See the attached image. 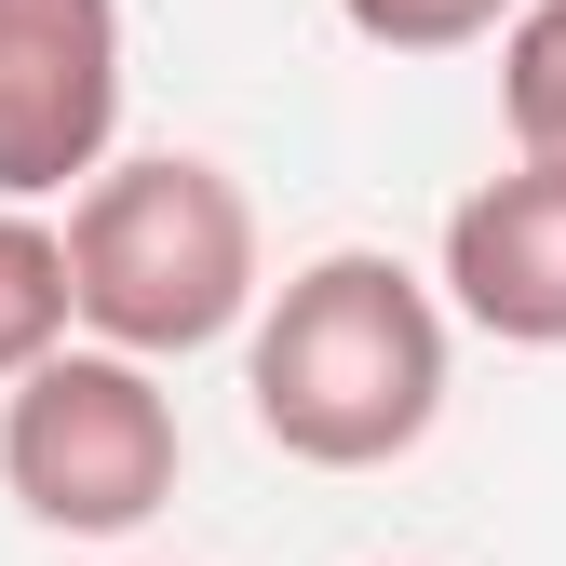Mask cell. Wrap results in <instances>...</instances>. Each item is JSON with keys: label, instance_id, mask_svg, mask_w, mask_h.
<instances>
[{"label": "cell", "instance_id": "7", "mask_svg": "<svg viewBox=\"0 0 566 566\" xmlns=\"http://www.w3.org/2000/svg\"><path fill=\"white\" fill-rule=\"evenodd\" d=\"M500 122L513 163H566V0H526L500 41Z\"/></svg>", "mask_w": 566, "mask_h": 566}, {"label": "cell", "instance_id": "1", "mask_svg": "<svg viewBox=\"0 0 566 566\" xmlns=\"http://www.w3.org/2000/svg\"><path fill=\"white\" fill-rule=\"evenodd\" d=\"M446 324H459L446 283H418L378 243H324L311 270L270 283V311L243 337L256 432L297 472H391V459H418L432 418H446V365H459Z\"/></svg>", "mask_w": 566, "mask_h": 566}, {"label": "cell", "instance_id": "6", "mask_svg": "<svg viewBox=\"0 0 566 566\" xmlns=\"http://www.w3.org/2000/svg\"><path fill=\"white\" fill-rule=\"evenodd\" d=\"M54 350H82V283H67V230L0 202V391H28Z\"/></svg>", "mask_w": 566, "mask_h": 566}, {"label": "cell", "instance_id": "4", "mask_svg": "<svg viewBox=\"0 0 566 566\" xmlns=\"http://www.w3.org/2000/svg\"><path fill=\"white\" fill-rule=\"evenodd\" d=\"M122 163V0H0V202H82Z\"/></svg>", "mask_w": 566, "mask_h": 566}, {"label": "cell", "instance_id": "5", "mask_svg": "<svg viewBox=\"0 0 566 566\" xmlns=\"http://www.w3.org/2000/svg\"><path fill=\"white\" fill-rule=\"evenodd\" d=\"M446 311L500 350H566V163H513L446 217Z\"/></svg>", "mask_w": 566, "mask_h": 566}, {"label": "cell", "instance_id": "8", "mask_svg": "<svg viewBox=\"0 0 566 566\" xmlns=\"http://www.w3.org/2000/svg\"><path fill=\"white\" fill-rule=\"evenodd\" d=\"M513 14L526 0H337V28L378 54H472V41H513Z\"/></svg>", "mask_w": 566, "mask_h": 566}, {"label": "cell", "instance_id": "3", "mask_svg": "<svg viewBox=\"0 0 566 566\" xmlns=\"http://www.w3.org/2000/svg\"><path fill=\"white\" fill-rule=\"evenodd\" d=\"M189 472V432H176V391L163 365L135 350H54L28 391H0V485L14 513L54 526V539H135Z\"/></svg>", "mask_w": 566, "mask_h": 566}, {"label": "cell", "instance_id": "2", "mask_svg": "<svg viewBox=\"0 0 566 566\" xmlns=\"http://www.w3.org/2000/svg\"><path fill=\"white\" fill-rule=\"evenodd\" d=\"M67 283L82 337L135 365H189L217 337H256L270 270H256V202L202 149H135L67 202Z\"/></svg>", "mask_w": 566, "mask_h": 566}]
</instances>
